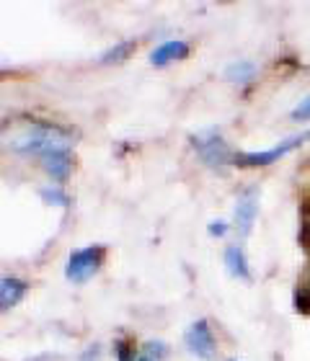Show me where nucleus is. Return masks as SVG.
Returning <instances> with one entry per match:
<instances>
[{
  "label": "nucleus",
  "instance_id": "19",
  "mask_svg": "<svg viewBox=\"0 0 310 361\" xmlns=\"http://www.w3.org/2000/svg\"><path fill=\"white\" fill-rule=\"evenodd\" d=\"M96 359H99V348L91 346V351H88V354L83 356V361H96Z\"/></svg>",
  "mask_w": 310,
  "mask_h": 361
},
{
  "label": "nucleus",
  "instance_id": "16",
  "mask_svg": "<svg viewBox=\"0 0 310 361\" xmlns=\"http://www.w3.org/2000/svg\"><path fill=\"white\" fill-rule=\"evenodd\" d=\"M292 119H300V121L310 119V96H305L303 101L292 109Z\"/></svg>",
  "mask_w": 310,
  "mask_h": 361
},
{
  "label": "nucleus",
  "instance_id": "6",
  "mask_svg": "<svg viewBox=\"0 0 310 361\" xmlns=\"http://www.w3.org/2000/svg\"><path fill=\"white\" fill-rule=\"evenodd\" d=\"M189 54V44L181 42V39H168L160 47H155L150 54V62L155 68H163V65H171L176 60H184Z\"/></svg>",
  "mask_w": 310,
  "mask_h": 361
},
{
  "label": "nucleus",
  "instance_id": "1",
  "mask_svg": "<svg viewBox=\"0 0 310 361\" xmlns=\"http://www.w3.org/2000/svg\"><path fill=\"white\" fill-rule=\"evenodd\" d=\"M11 147L18 152H26V155L47 158V155H54V152H70V137L60 127L39 124L37 121V124L23 127V132H18L13 137Z\"/></svg>",
  "mask_w": 310,
  "mask_h": 361
},
{
  "label": "nucleus",
  "instance_id": "21",
  "mask_svg": "<svg viewBox=\"0 0 310 361\" xmlns=\"http://www.w3.org/2000/svg\"><path fill=\"white\" fill-rule=\"evenodd\" d=\"M230 361H233V359H230Z\"/></svg>",
  "mask_w": 310,
  "mask_h": 361
},
{
  "label": "nucleus",
  "instance_id": "17",
  "mask_svg": "<svg viewBox=\"0 0 310 361\" xmlns=\"http://www.w3.org/2000/svg\"><path fill=\"white\" fill-rule=\"evenodd\" d=\"M303 240L310 243V207L305 209V217H303Z\"/></svg>",
  "mask_w": 310,
  "mask_h": 361
},
{
  "label": "nucleus",
  "instance_id": "18",
  "mask_svg": "<svg viewBox=\"0 0 310 361\" xmlns=\"http://www.w3.org/2000/svg\"><path fill=\"white\" fill-rule=\"evenodd\" d=\"M225 230H227L225 222H212L210 225V235H217V238L220 235H225Z\"/></svg>",
  "mask_w": 310,
  "mask_h": 361
},
{
  "label": "nucleus",
  "instance_id": "7",
  "mask_svg": "<svg viewBox=\"0 0 310 361\" xmlns=\"http://www.w3.org/2000/svg\"><path fill=\"white\" fill-rule=\"evenodd\" d=\"M256 214H258V202L256 196H254V191H249V194H243L238 199V204H235V222H238L241 235L251 233V225H254Z\"/></svg>",
  "mask_w": 310,
  "mask_h": 361
},
{
  "label": "nucleus",
  "instance_id": "13",
  "mask_svg": "<svg viewBox=\"0 0 310 361\" xmlns=\"http://www.w3.org/2000/svg\"><path fill=\"white\" fill-rule=\"evenodd\" d=\"M295 307H297V312H310V269L295 294Z\"/></svg>",
  "mask_w": 310,
  "mask_h": 361
},
{
  "label": "nucleus",
  "instance_id": "20",
  "mask_svg": "<svg viewBox=\"0 0 310 361\" xmlns=\"http://www.w3.org/2000/svg\"><path fill=\"white\" fill-rule=\"evenodd\" d=\"M140 361H158V359H153V356H143Z\"/></svg>",
  "mask_w": 310,
  "mask_h": 361
},
{
  "label": "nucleus",
  "instance_id": "15",
  "mask_svg": "<svg viewBox=\"0 0 310 361\" xmlns=\"http://www.w3.org/2000/svg\"><path fill=\"white\" fill-rule=\"evenodd\" d=\"M117 359L119 361H135V348L127 341H119L117 343Z\"/></svg>",
  "mask_w": 310,
  "mask_h": 361
},
{
  "label": "nucleus",
  "instance_id": "4",
  "mask_svg": "<svg viewBox=\"0 0 310 361\" xmlns=\"http://www.w3.org/2000/svg\"><path fill=\"white\" fill-rule=\"evenodd\" d=\"M191 145L197 147L202 160L212 168L225 166L227 160H230V150H227V145L222 142V137H220L217 132H202V135H194L191 137Z\"/></svg>",
  "mask_w": 310,
  "mask_h": 361
},
{
  "label": "nucleus",
  "instance_id": "9",
  "mask_svg": "<svg viewBox=\"0 0 310 361\" xmlns=\"http://www.w3.org/2000/svg\"><path fill=\"white\" fill-rule=\"evenodd\" d=\"M42 168H44L54 180H65L70 176V168H73L70 152H54V155H47V158H42Z\"/></svg>",
  "mask_w": 310,
  "mask_h": 361
},
{
  "label": "nucleus",
  "instance_id": "3",
  "mask_svg": "<svg viewBox=\"0 0 310 361\" xmlns=\"http://www.w3.org/2000/svg\"><path fill=\"white\" fill-rule=\"evenodd\" d=\"M305 140H310V132H303V135L290 137V140H285V142H280L277 147H272V150H266V152H241V155H235L233 160H235V166H243V168L272 166L274 160L285 158L287 152H292L295 147H300Z\"/></svg>",
  "mask_w": 310,
  "mask_h": 361
},
{
  "label": "nucleus",
  "instance_id": "12",
  "mask_svg": "<svg viewBox=\"0 0 310 361\" xmlns=\"http://www.w3.org/2000/svg\"><path fill=\"white\" fill-rule=\"evenodd\" d=\"M132 49H135V42H119V44H114L112 49H106L104 54H101V65H119V62H124L132 54Z\"/></svg>",
  "mask_w": 310,
  "mask_h": 361
},
{
  "label": "nucleus",
  "instance_id": "14",
  "mask_svg": "<svg viewBox=\"0 0 310 361\" xmlns=\"http://www.w3.org/2000/svg\"><path fill=\"white\" fill-rule=\"evenodd\" d=\"M42 199L49 204H60V207H65L68 204V196L62 194L60 188H42Z\"/></svg>",
  "mask_w": 310,
  "mask_h": 361
},
{
  "label": "nucleus",
  "instance_id": "10",
  "mask_svg": "<svg viewBox=\"0 0 310 361\" xmlns=\"http://www.w3.org/2000/svg\"><path fill=\"white\" fill-rule=\"evenodd\" d=\"M225 266H227V274L235 279H251L249 274V264H246V253H243L241 245H230L225 250Z\"/></svg>",
  "mask_w": 310,
  "mask_h": 361
},
{
  "label": "nucleus",
  "instance_id": "5",
  "mask_svg": "<svg viewBox=\"0 0 310 361\" xmlns=\"http://www.w3.org/2000/svg\"><path fill=\"white\" fill-rule=\"evenodd\" d=\"M186 346H189V351L197 356V359H202V361L215 359V338H212V331H210V325H207V320H197V323L186 331Z\"/></svg>",
  "mask_w": 310,
  "mask_h": 361
},
{
  "label": "nucleus",
  "instance_id": "8",
  "mask_svg": "<svg viewBox=\"0 0 310 361\" xmlns=\"http://www.w3.org/2000/svg\"><path fill=\"white\" fill-rule=\"evenodd\" d=\"M23 294H26V284H23L21 279H13V276H6L0 281V307L11 310L16 302L21 300Z\"/></svg>",
  "mask_w": 310,
  "mask_h": 361
},
{
  "label": "nucleus",
  "instance_id": "2",
  "mask_svg": "<svg viewBox=\"0 0 310 361\" xmlns=\"http://www.w3.org/2000/svg\"><path fill=\"white\" fill-rule=\"evenodd\" d=\"M101 261H104V248L101 245H91V248L76 250L68 261V269H65V276L76 284H83L99 271Z\"/></svg>",
  "mask_w": 310,
  "mask_h": 361
},
{
  "label": "nucleus",
  "instance_id": "11",
  "mask_svg": "<svg viewBox=\"0 0 310 361\" xmlns=\"http://www.w3.org/2000/svg\"><path fill=\"white\" fill-rule=\"evenodd\" d=\"M254 75H256V65L249 60H238L225 68V78L227 80H233V83H249Z\"/></svg>",
  "mask_w": 310,
  "mask_h": 361
}]
</instances>
